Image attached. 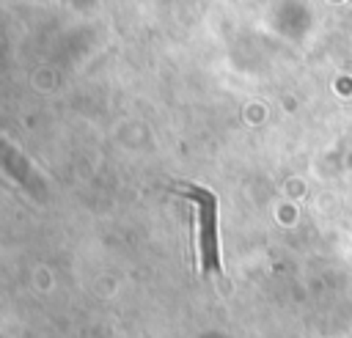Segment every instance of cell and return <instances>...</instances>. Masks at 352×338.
<instances>
[{
    "label": "cell",
    "instance_id": "obj_1",
    "mask_svg": "<svg viewBox=\"0 0 352 338\" xmlns=\"http://www.w3.org/2000/svg\"><path fill=\"white\" fill-rule=\"evenodd\" d=\"M182 198H190L198 212V258H201V272L204 275H220V242H217V195L201 184L182 181L173 187Z\"/></svg>",
    "mask_w": 352,
    "mask_h": 338
}]
</instances>
